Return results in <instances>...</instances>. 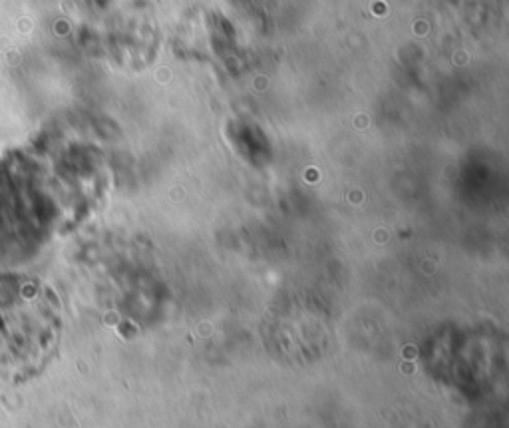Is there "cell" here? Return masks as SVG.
Wrapping results in <instances>:
<instances>
[{
    "instance_id": "6da1fadb",
    "label": "cell",
    "mask_w": 509,
    "mask_h": 428,
    "mask_svg": "<svg viewBox=\"0 0 509 428\" xmlns=\"http://www.w3.org/2000/svg\"><path fill=\"white\" fill-rule=\"evenodd\" d=\"M62 313L36 277H0V394L36 379L58 351Z\"/></svg>"
}]
</instances>
